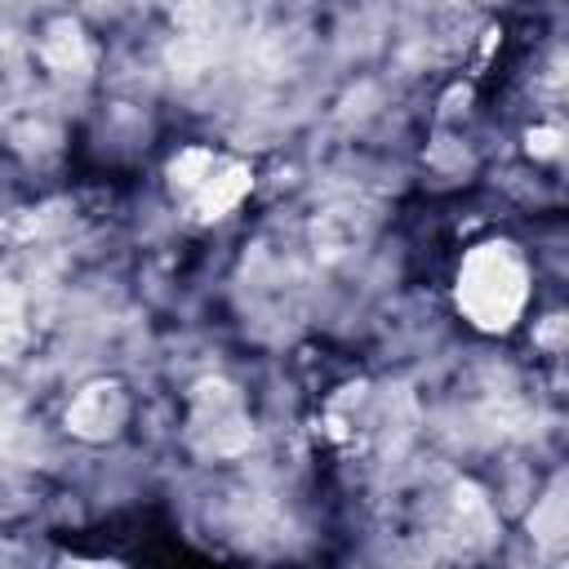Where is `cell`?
I'll use <instances>...</instances> for the list:
<instances>
[{"mask_svg":"<svg viewBox=\"0 0 569 569\" xmlns=\"http://www.w3.org/2000/svg\"><path fill=\"white\" fill-rule=\"evenodd\" d=\"M529 151L533 156H556L560 151V133L556 129H533L529 133Z\"/></svg>","mask_w":569,"mask_h":569,"instance_id":"cell-8","label":"cell"},{"mask_svg":"<svg viewBox=\"0 0 569 569\" xmlns=\"http://www.w3.org/2000/svg\"><path fill=\"white\" fill-rule=\"evenodd\" d=\"M44 58L58 67V71H80L84 62H89V49H84V36H80V27L76 22H58V27H49V40H44Z\"/></svg>","mask_w":569,"mask_h":569,"instance_id":"cell-6","label":"cell"},{"mask_svg":"<svg viewBox=\"0 0 569 569\" xmlns=\"http://www.w3.org/2000/svg\"><path fill=\"white\" fill-rule=\"evenodd\" d=\"M218 169V160L209 156V151H200V147H191V151H178L173 160H169V187L178 191V196H196L200 191V182L209 178Z\"/></svg>","mask_w":569,"mask_h":569,"instance_id":"cell-5","label":"cell"},{"mask_svg":"<svg viewBox=\"0 0 569 569\" xmlns=\"http://www.w3.org/2000/svg\"><path fill=\"white\" fill-rule=\"evenodd\" d=\"M253 187V178H249V169L244 164H222L218 160V169L200 182V191L187 200V209H191V218H227L240 200H244V191Z\"/></svg>","mask_w":569,"mask_h":569,"instance_id":"cell-4","label":"cell"},{"mask_svg":"<svg viewBox=\"0 0 569 569\" xmlns=\"http://www.w3.org/2000/svg\"><path fill=\"white\" fill-rule=\"evenodd\" d=\"M529 529H533L542 542H551V547L565 538V502H560V493H547V502L533 511Z\"/></svg>","mask_w":569,"mask_h":569,"instance_id":"cell-7","label":"cell"},{"mask_svg":"<svg viewBox=\"0 0 569 569\" xmlns=\"http://www.w3.org/2000/svg\"><path fill=\"white\" fill-rule=\"evenodd\" d=\"M458 311L485 329V333H502L520 320L525 298H529V271L520 262V253L502 240L476 244L462 267H458V284H453Z\"/></svg>","mask_w":569,"mask_h":569,"instance_id":"cell-1","label":"cell"},{"mask_svg":"<svg viewBox=\"0 0 569 569\" xmlns=\"http://www.w3.org/2000/svg\"><path fill=\"white\" fill-rule=\"evenodd\" d=\"M191 436L204 453L227 458L240 453L253 440V427L244 418L240 396L227 382H200L196 387V405H191Z\"/></svg>","mask_w":569,"mask_h":569,"instance_id":"cell-2","label":"cell"},{"mask_svg":"<svg viewBox=\"0 0 569 569\" xmlns=\"http://www.w3.org/2000/svg\"><path fill=\"white\" fill-rule=\"evenodd\" d=\"M129 418V396L120 382H89L80 387V396L67 405V431L80 440H111Z\"/></svg>","mask_w":569,"mask_h":569,"instance_id":"cell-3","label":"cell"}]
</instances>
